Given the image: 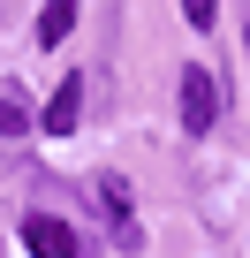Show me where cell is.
I'll return each mask as SVG.
<instances>
[{
	"instance_id": "6da1fadb",
	"label": "cell",
	"mask_w": 250,
	"mask_h": 258,
	"mask_svg": "<svg viewBox=\"0 0 250 258\" xmlns=\"http://www.w3.org/2000/svg\"><path fill=\"white\" fill-rule=\"evenodd\" d=\"M220 121V84H212V69H182V129L190 137H205V129Z\"/></svg>"
},
{
	"instance_id": "7a4b0ae2",
	"label": "cell",
	"mask_w": 250,
	"mask_h": 258,
	"mask_svg": "<svg viewBox=\"0 0 250 258\" xmlns=\"http://www.w3.org/2000/svg\"><path fill=\"white\" fill-rule=\"evenodd\" d=\"M23 250L31 258H84V243H76V228L61 213H31L23 220Z\"/></svg>"
},
{
	"instance_id": "3957f363",
	"label": "cell",
	"mask_w": 250,
	"mask_h": 258,
	"mask_svg": "<svg viewBox=\"0 0 250 258\" xmlns=\"http://www.w3.org/2000/svg\"><path fill=\"white\" fill-rule=\"evenodd\" d=\"M76 121H84V76H61V91L46 106V137H68Z\"/></svg>"
},
{
	"instance_id": "277c9868",
	"label": "cell",
	"mask_w": 250,
	"mask_h": 258,
	"mask_svg": "<svg viewBox=\"0 0 250 258\" xmlns=\"http://www.w3.org/2000/svg\"><path fill=\"white\" fill-rule=\"evenodd\" d=\"M76 31V0H46V8H38V46H61Z\"/></svg>"
},
{
	"instance_id": "5b68a950",
	"label": "cell",
	"mask_w": 250,
	"mask_h": 258,
	"mask_svg": "<svg viewBox=\"0 0 250 258\" xmlns=\"http://www.w3.org/2000/svg\"><path fill=\"white\" fill-rule=\"evenodd\" d=\"M182 16H190V31H212V16H220V0H182Z\"/></svg>"
},
{
	"instance_id": "8992f818",
	"label": "cell",
	"mask_w": 250,
	"mask_h": 258,
	"mask_svg": "<svg viewBox=\"0 0 250 258\" xmlns=\"http://www.w3.org/2000/svg\"><path fill=\"white\" fill-rule=\"evenodd\" d=\"M16 129H23V106H16V99H0V137H16Z\"/></svg>"
},
{
	"instance_id": "52a82bcc",
	"label": "cell",
	"mask_w": 250,
	"mask_h": 258,
	"mask_svg": "<svg viewBox=\"0 0 250 258\" xmlns=\"http://www.w3.org/2000/svg\"><path fill=\"white\" fill-rule=\"evenodd\" d=\"M242 46H250V31H242Z\"/></svg>"
}]
</instances>
